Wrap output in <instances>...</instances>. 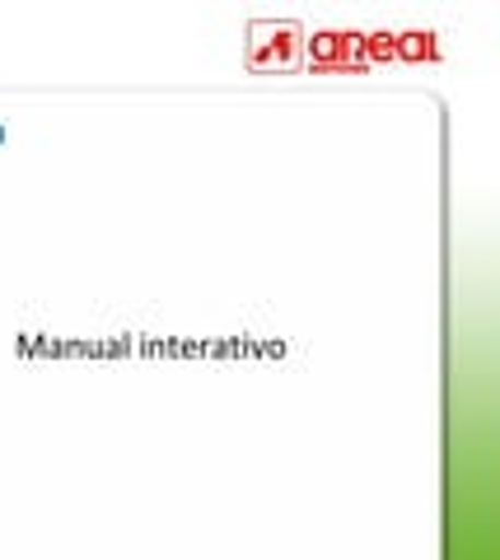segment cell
I'll use <instances>...</instances> for the list:
<instances>
[{"label": "cell", "mask_w": 500, "mask_h": 560, "mask_svg": "<svg viewBox=\"0 0 500 560\" xmlns=\"http://www.w3.org/2000/svg\"><path fill=\"white\" fill-rule=\"evenodd\" d=\"M295 47H300L295 28H276L271 38H253L248 61H253V66H267V61H276V66H290V61H295Z\"/></svg>", "instance_id": "obj_2"}, {"label": "cell", "mask_w": 500, "mask_h": 560, "mask_svg": "<svg viewBox=\"0 0 500 560\" xmlns=\"http://www.w3.org/2000/svg\"><path fill=\"white\" fill-rule=\"evenodd\" d=\"M398 57H403V61H435V57H440L435 33H421V28L398 33Z\"/></svg>", "instance_id": "obj_3"}, {"label": "cell", "mask_w": 500, "mask_h": 560, "mask_svg": "<svg viewBox=\"0 0 500 560\" xmlns=\"http://www.w3.org/2000/svg\"><path fill=\"white\" fill-rule=\"evenodd\" d=\"M356 57H360V33L327 28V33L309 38V61H314V70H351Z\"/></svg>", "instance_id": "obj_1"}]
</instances>
